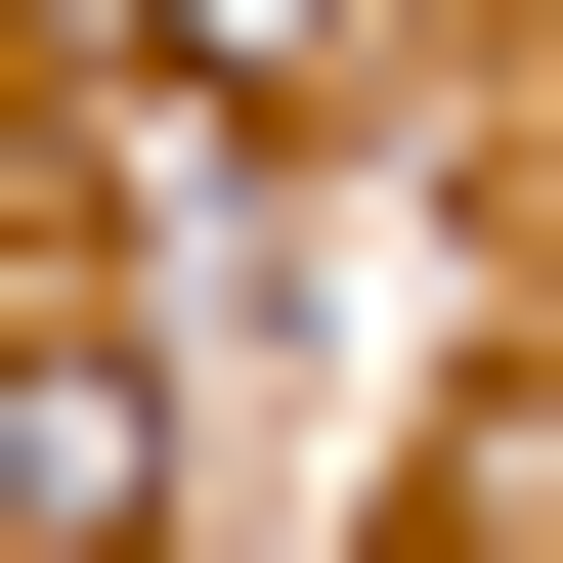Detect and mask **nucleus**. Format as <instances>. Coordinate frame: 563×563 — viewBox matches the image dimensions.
Returning <instances> with one entry per match:
<instances>
[{"instance_id": "nucleus-1", "label": "nucleus", "mask_w": 563, "mask_h": 563, "mask_svg": "<svg viewBox=\"0 0 563 563\" xmlns=\"http://www.w3.org/2000/svg\"><path fill=\"white\" fill-rule=\"evenodd\" d=\"M0 563H131V347H0Z\"/></svg>"}, {"instance_id": "nucleus-2", "label": "nucleus", "mask_w": 563, "mask_h": 563, "mask_svg": "<svg viewBox=\"0 0 563 563\" xmlns=\"http://www.w3.org/2000/svg\"><path fill=\"white\" fill-rule=\"evenodd\" d=\"M303 44H347V0H174V87H303Z\"/></svg>"}]
</instances>
